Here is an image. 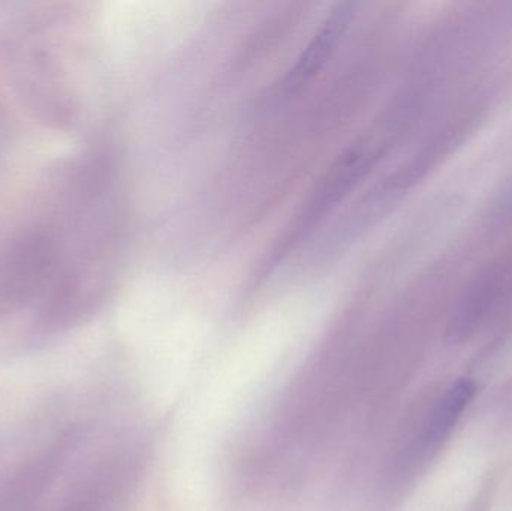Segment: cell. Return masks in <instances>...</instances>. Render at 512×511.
Here are the masks:
<instances>
[{"instance_id":"1","label":"cell","mask_w":512,"mask_h":511,"mask_svg":"<svg viewBox=\"0 0 512 511\" xmlns=\"http://www.w3.org/2000/svg\"><path fill=\"white\" fill-rule=\"evenodd\" d=\"M385 150L387 140L381 129H373L357 138L328 168L283 248L288 249L291 240L297 242L315 221L342 201L373 170Z\"/></svg>"},{"instance_id":"2","label":"cell","mask_w":512,"mask_h":511,"mask_svg":"<svg viewBox=\"0 0 512 511\" xmlns=\"http://www.w3.org/2000/svg\"><path fill=\"white\" fill-rule=\"evenodd\" d=\"M355 17V3H337L279 83L282 95L300 92L336 53Z\"/></svg>"},{"instance_id":"3","label":"cell","mask_w":512,"mask_h":511,"mask_svg":"<svg viewBox=\"0 0 512 511\" xmlns=\"http://www.w3.org/2000/svg\"><path fill=\"white\" fill-rule=\"evenodd\" d=\"M475 392H477V386L469 378H460L448 387L445 395L439 399L438 404L433 408L429 422H427V446L438 447L444 443L445 438L451 434L454 426L462 417L463 411L471 404Z\"/></svg>"}]
</instances>
